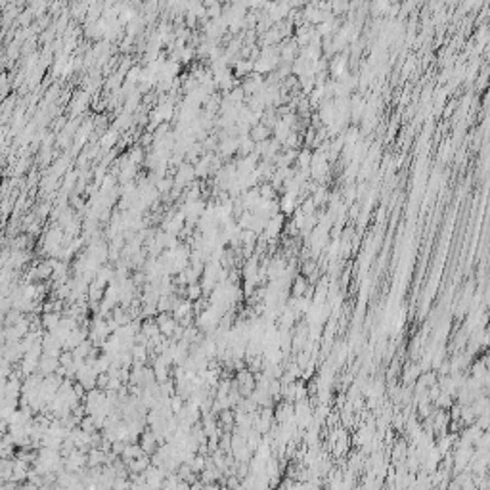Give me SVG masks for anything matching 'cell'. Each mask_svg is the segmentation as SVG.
I'll return each instance as SVG.
<instances>
[{
    "label": "cell",
    "instance_id": "1",
    "mask_svg": "<svg viewBox=\"0 0 490 490\" xmlns=\"http://www.w3.org/2000/svg\"><path fill=\"white\" fill-rule=\"evenodd\" d=\"M40 318H42V326H44V330H48V332H54L61 322L60 312H42V316H40Z\"/></svg>",
    "mask_w": 490,
    "mask_h": 490
},
{
    "label": "cell",
    "instance_id": "2",
    "mask_svg": "<svg viewBox=\"0 0 490 490\" xmlns=\"http://www.w3.org/2000/svg\"><path fill=\"white\" fill-rule=\"evenodd\" d=\"M201 295H203V287H201V283H199V281H195V283H188V285H186V299H190V301H197V299H201Z\"/></svg>",
    "mask_w": 490,
    "mask_h": 490
}]
</instances>
